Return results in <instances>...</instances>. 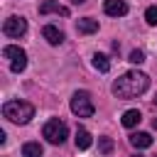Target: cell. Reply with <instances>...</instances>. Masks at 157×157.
I'll return each instance as SVG.
<instances>
[{"label": "cell", "instance_id": "obj_9", "mask_svg": "<svg viewBox=\"0 0 157 157\" xmlns=\"http://www.w3.org/2000/svg\"><path fill=\"white\" fill-rule=\"evenodd\" d=\"M42 37H44L49 44H61V42H64V32H61L59 27H54V25H44V27H42Z\"/></svg>", "mask_w": 157, "mask_h": 157}, {"label": "cell", "instance_id": "obj_20", "mask_svg": "<svg viewBox=\"0 0 157 157\" xmlns=\"http://www.w3.org/2000/svg\"><path fill=\"white\" fill-rule=\"evenodd\" d=\"M71 2H76V5H81V2H86V0H71Z\"/></svg>", "mask_w": 157, "mask_h": 157}, {"label": "cell", "instance_id": "obj_12", "mask_svg": "<svg viewBox=\"0 0 157 157\" xmlns=\"http://www.w3.org/2000/svg\"><path fill=\"white\" fill-rule=\"evenodd\" d=\"M140 120H142V115H140V110H135V108L125 110V113H123V118H120V123H123L125 128H135Z\"/></svg>", "mask_w": 157, "mask_h": 157}, {"label": "cell", "instance_id": "obj_18", "mask_svg": "<svg viewBox=\"0 0 157 157\" xmlns=\"http://www.w3.org/2000/svg\"><path fill=\"white\" fill-rule=\"evenodd\" d=\"M130 61H132V64H142V61H145V54H142L140 49H132V52H130Z\"/></svg>", "mask_w": 157, "mask_h": 157}, {"label": "cell", "instance_id": "obj_15", "mask_svg": "<svg viewBox=\"0 0 157 157\" xmlns=\"http://www.w3.org/2000/svg\"><path fill=\"white\" fill-rule=\"evenodd\" d=\"M93 66H96L98 71H103V74H105V71L110 69V61H108V56H105V54H98V52H96V54H93Z\"/></svg>", "mask_w": 157, "mask_h": 157}, {"label": "cell", "instance_id": "obj_7", "mask_svg": "<svg viewBox=\"0 0 157 157\" xmlns=\"http://www.w3.org/2000/svg\"><path fill=\"white\" fill-rule=\"evenodd\" d=\"M103 10H105V15H110V17H123V15H128V5H125L123 0H105V2H103Z\"/></svg>", "mask_w": 157, "mask_h": 157}, {"label": "cell", "instance_id": "obj_19", "mask_svg": "<svg viewBox=\"0 0 157 157\" xmlns=\"http://www.w3.org/2000/svg\"><path fill=\"white\" fill-rule=\"evenodd\" d=\"M152 128H155V130H157V118H155V120H152Z\"/></svg>", "mask_w": 157, "mask_h": 157}, {"label": "cell", "instance_id": "obj_3", "mask_svg": "<svg viewBox=\"0 0 157 157\" xmlns=\"http://www.w3.org/2000/svg\"><path fill=\"white\" fill-rule=\"evenodd\" d=\"M42 135L47 137V142L61 145V142L69 137V128H66V123H61L59 118H52V120H47V125L42 128Z\"/></svg>", "mask_w": 157, "mask_h": 157}, {"label": "cell", "instance_id": "obj_17", "mask_svg": "<svg viewBox=\"0 0 157 157\" xmlns=\"http://www.w3.org/2000/svg\"><path fill=\"white\" fill-rule=\"evenodd\" d=\"M98 147H101V152L108 155V152L113 150V140H110V137H101V140H98Z\"/></svg>", "mask_w": 157, "mask_h": 157}, {"label": "cell", "instance_id": "obj_22", "mask_svg": "<svg viewBox=\"0 0 157 157\" xmlns=\"http://www.w3.org/2000/svg\"><path fill=\"white\" fill-rule=\"evenodd\" d=\"M155 157H157V155H155Z\"/></svg>", "mask_w": 157, "mask_h": 157}, {"label": "cell", "instance_id": "obj_6", "mask_svg": "<svg viewBox=\"0 0 157 157\" xmlns=\"http://www.w3.org/2000/svg\"><path fill=\"white\" fill-rule=\"evenodd\" d=\"M2 32L7 34V37H22L25 32H27V22L22 20V17H7L5 20V25H2Z\"/></svg>", "mask_w": 157, "mask_h": 157}, {"label": "cell", "instance_id": "obj_1", "mask_svg": "<svg viewBox=\"0 0 157 157\" xmlns=\"http://www.w3.org/2000/svg\"><path fill=\"white\" fill-rule=\"evenodd\" d=\"M147 86H150L147 74H142V71H125L120 78H115L113 93L118 98H137V96H142L147 91Z\"/></svg>", "mask_w": 157, "mask_h": 157}, {"label": "cell", "instance_id": "obj_13", "mask_svg": "<svg viewBox=\"0 0 157 157\" xmlns=\"http://www.w3.org/2000/svg\"><path fill=\"white\" fill-rule=\"evenodd\" d=\"M76 147L78 150H88L91 147V132L86 130V128H76Z\"/></svg>", "mask_w": 157, "mask_h": 157}, {"label": "cell", "instance_id": "obj_8", "mask_svg": "<svg viewBox=\"0 0 157 157\" xmlns=\"http://www.w3.org/2000/svg\"><path fill=\"white\" fill-rule=\"evenodd\" d=\"M49 12H56V15H61V17H69V7L59 5L56 0H44V2L39 5V15H49Z\"/></svg>", "mask_w": 157, "mask_h": 157}, {"label": "cell", "instance_id": "obj_16", "mask_svg": "<svg viewBox=\"0 0 157 157\" xmlns=\"http://www.w3.org/2000/svg\"><path fill=\"white\" fill-rule=\"evenodd\" d=\"M145 20H147L150 25H157V5H152V7L145 10Z\"/></svg>", "mask_w": 157, "mask_h": 157}, {"label": "cell", "instance_id": "obj_14", "mask_svg": "<svg viewBox=\"0 0 157 157\" xmlns=\"http://www.w3.org/2000/svg\"><path fill=\"white\" fill-rule=\"evenodd\" d=\"M42 155H44V150L39 142H25L22 145V157H42Z\"/></svg>", "mask_w": 157, "mask_h": 157}, {"label": "cell", "instance_id": "obj_2", "mask_svg": "<svg viewBox=\"0 0 157 157\" xmlns=\"http://www.w3.org/2000/svg\"><path fill=\"white\" fill-rule=\"evenodd\" d=\"M2 115L7 120L17 123V125H25V123H29L34 118V105L27 103V101H7L2 105Z\"/></svg>", "mask_w": 157, "mask_h": 157}, {"label": "cell", "instance_id": "obj_10", "mask_svg": "<svg viewBox=\"0 0 157 157\" xmlns=\"http://www.w3.org/2000/svg\"><path fill=\"white\" fill-rule=\"evenodd\" d=\"M76 29H78V34H93V32H98V20L83 17L76 22Z\"/></svg>", "mask_w": 157, "mask_h": 157}, {"label": "cell", "instance_id": "obj_4", "mask_svg": "<svg viewBox=\"0 0 157 157\" xmlns=\"http://www.w3.org/2000/svg\"><path fill=\"white\" fill-rule=\"evenodd\" d=\"M71 110L78 118H91L93 110H96L93 108V101H91V93L88 91H76L74 98H71Z\"/></svg>", "mask_w": 157, "mask_h": 157}, {"label": "cell", "instance_id": "obj_5", "mask_svg": "<svg viewBox=\"0 0 157 157\" xmlns=\"http://www.w3.org/2000/svg\"><path fill=\"white\" fill-rule=\"evenodd\" d=\"M2 56L10 59V69H12L15 74H20V71L27 66V54H25V49H20V47H15V44L5 47V49H2Z\"/></svg>", "mask_w": 157, "mask_h": 157}, {"label": "cell", "instance_id": "obj_21", "mask_svg": "<svg viewBox=\"0 0 157 157\" xmlns=\"http://www.w3.org/2000/svg\"><path fill=\"white\" fill-rule=\"evenodd\" d=\"M132 157H142V155H132Z\"/></svg>", "mask_w": 157, "mask_h": 157}, {"label": "cell", "instance_id": "obj_11", "mask_svg": "<svg viewBox=\"0 0 157 157\" xmlns=\"http://www.w3.org/2000/svg\"><path fill=\"white\" fill-rule=\"evenodd\" d=\"M130 142H132V147L145 150V147L152 145V135H150V132H132V135H130Z\"/></svg>", "mask_w": 157, "mask_h": 157}]
</instances>
